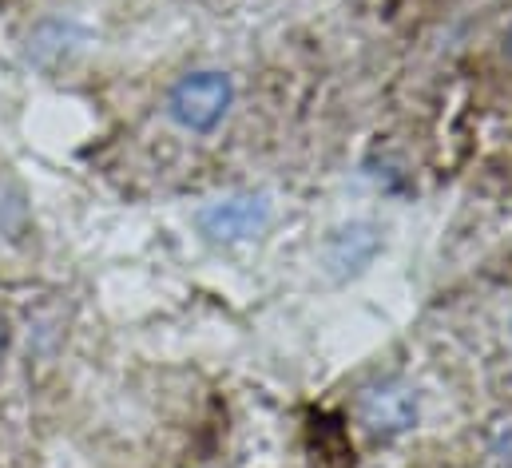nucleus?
I'll return each mask as SVG.
<instances>
[{"mask_svg": "<svg viewBox=\"0 0 512 468\" xmlns=\"http://www.w3.org/2000/svg\"><path fill=\"white\" fill-rule=\"evenodd\" d=\"M235 108V80L219 68H195L167 92V116L191 135H211Z\"/></svg>", "mask_w": 512, "mask_h": 468, "instance_id": "obj_1", "label": "nucleus"}, {"mask_svg": "<svg viewBox=\"0 0 512 468\" xmlns=\"http://www.w3.org/2000/svg\"><path fill=\"white\" fill-rule=\"evenodd\" d=\"M354 413H358V425L374 437H401L409 433L417 421H421V397L413 385H405L401 377H382V381H370L358 401H354Z\"/></svg>", "mask_w": 512, "mask_h": 468, "instance_id": "obj_2", "label": "nucleus"}, {"mask_svg": "<svg viewBox=\"0 0 512 468\" xmlns=\"http://www.w3.org/2000/svg\"><path fill=\"white\" fill-rule=\"evenodd\" d=\"M270 199L266 195H231V199H219V203H207L199 211V231L207 234L211 242H223V246H235V242H247L270 227Z\"/></svg>", "mask_w": 512, "mask_h": 468, "instance_id": "obj_3", "label": "nucleus"}, {"mask_svg": "<svg viewBox=\"0 0 512 468\" xmlns=\"http://www.w3.org/2000/svg\"><path fill=\"white\" fill-rule=\"evenodd\" d=\"M378 250H382V227L370 219H354V223H342L338 231H330L326 246H322V262L342 282V278L362 274L378 258Z\"/></svg>", "mask_w": 512, "mask_h": 468, "instance_id": "obj_4", "label": "nucleus"}, {"mask_svg": "<svg viewBox=\"0 0 512 468\" xmlns=\"http://www.w3.org/2000/svg\"><path fill=\"white\" fill-rule=\"evenodd\" d=\"M493 461L497 468H512V421L493 433Z\"/></svg>", "mask_w": 512, "mask_h": 468, "instance_id": "obj_5", "label": "nucleus"}, {"mask_svg": "<svg viewBox=\"0 0 512 468\" xmlns=\"http://www.w3.org/2000/svg\"><path fill=\"white\" fill-rule=\"evenodd\" d=\"M4 350H8V322L0 318V357H4Z\"/></svg>", "mask_w": 512, "mask_h": 468, "instance_id": "obj_6", "label": "nucleus"}, {"mask_svg": "<svg viewBox=\"0 0 512 468\" xmlns=\"http://www.w3.org/2000/svg\"><path fill=\"white\" fill-rule=\"evenodd\" d=\"M505 56L512 60V24H509V32H505Z\"/></svg>", "mask_w": 512, "mask_h": 468, "instance_id": "obj_7", "label": "nucleus"}, {"mask_svg": "<svg viewBox=\"0 0 512 468\" xmlns=\"http://www.w3.org/2000/svg\"><path fill=\"white\" fill-rule=\"evenodd\" d=\"M509 334H512V322H509Z\"/></svg>", "mask_w": 512, "mask_h": 468, "instance_id": "obj_8", "label": "nucleus"}]
</instances>
